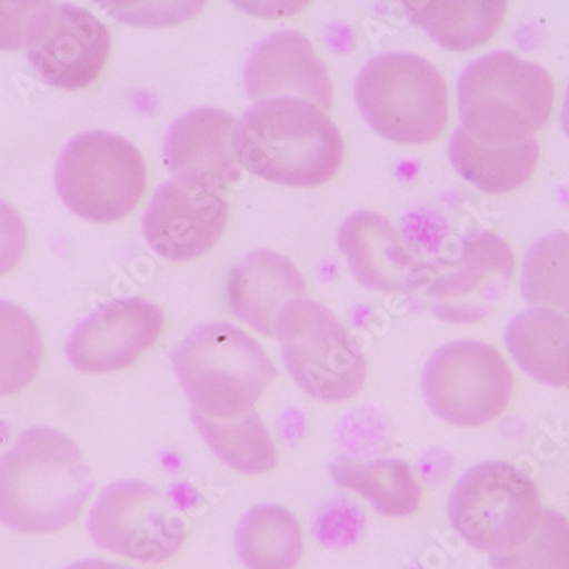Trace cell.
I'll use <instances>...</instances> for the list:
<instances>
[{
	"instance_id": "obj_1",
	"label": "cell",
	"mask_w": 569,
	"mask_h": 569,
	"mask_svg": "<svg viewBox=\"0 0 569 569\" xmlns=\"http://www.w3.org/2000/svg\"><path fill=\"white\" fill-rule=\"evenodd\" d=\"M92 488L72 438L30 428L0 457V522L22 533L59 532L79 519Z\"/></svg>"
},
{
	"instance_id": "obj_2",
	"label": "cell",
	"mask_w": 569,
	"mask_h": 569,
	"mask_svg": "<svg viewBox=\"0 0 569 569\" xmlns=\"http://www.w3.org/2000/svg\"><path fill=\"white\" fill-rule=\"evenodd\" d=\"M232 146L251 174L290 188L328 183L345 158L340 128L321 108L297 98L256 102L236 124Z\"/></svg>"
},
{
	"instance_id": "obj_3",
	"label": "cell",
	"mask_w": 569,
	"mask_h": 569,
	"mask_svg": "<svg viewBox=\"0 0 569 569\" xmlns=\"http://www.w3.org/2000/svg\"><path fill=\"white\" fill-rule=\"evenodd\" d=\"M457 102L460 127L472 139L513 146L533 139L551 117L555 81L539 63L491 51L460 73Z\"/></svg>"
},
{
	"instance_id": "obj_4",
	"label": "cell",
	"mask_w": 569,
	"mask_h": 569,
	"mask_svg": "<svg viewBox=\"0 0 569 569\" xmlns=\"http://www.w3.org/2000/svg\"><path fill=\"white\" fill-rule=\"evenodd\" d=\"M172 366L191 409L217 420L254 409L278 379L264 348L230 322L198 326L172 351Z\"/></svg>"
},
{
	"instance_id": "obj_5",
	"label": "cell",
	"mask_w": 569,
	"mask_h": 569,
	"mask_svg": "<svg viewBox=\"0 0 569 569\" xmlns=\"http://www.w3.org/2000/svg\"><path fill=\"white\" fill-rule=\"evenodd\" d=\"M367 123L399 146H425L446 130L449 92L442 73L423 57L387 51L370 60L355 82Z\"/></svg>"
},
{
	"instance_id": "obj_6",
	"label": "cell",
	"mask_w": 569,
	"mask_h": 569,
	"mask_svg": "<svg viewBox=\"0 0 569 569\" xmlns=\"http://www.w3.org/2000/svg\"><path fill=\"white\" fill-rule=\"evenodd\" d=\"M281 358L297 386L328 405L350 401L367 379L366 355L328 307L300 297L281 310L274 328Z\"/></svg>"
},
{
	"instance_id": "obj_7",
	"label": "cell",
	"mask_w": 569,
	"mask_h": 569,
	"mask_svg": "<svg viewBox=\"0 0 569 569\" xmlns=\"http://www.w3.org/2000/svg\"><path fill=\"white\" fill-rule=\"evenodd\" d=\"M539 489L529 476L501 460L463 472L449 498L453 530L478 551L519 548L542 519Z\"/></svg>"
},
{
	"instance_id": "obj_8",
	"label": "cell",
	"mask_w": 569,
	"mask_h": 569,
	"mask_svg": "<svg viewBox=\"0 0 569 569\" xmlns=\"http://www.w3.org/2000/svg\"><path fill=\"white\" fill-rule=\"evenodd\" d=\"M57 190L70 212L96 223L124 219L147 188L142 153L123 137L88 132L67 143L57 164Z\"/></svg>"
},
{
	"instance_id": "obj_9",
	"label": "cell",
	"mask_w": 569,
	"mask_h": 569,
	"mask_svg": "<svg viewBox=\"0 0 569 569\" xmlns=\"http://www.w3.org/2000/svg\"><path fill=\"white\" fill-rule=\"evenodd\" d=\"M421 387L435 417L453 427H482L510 405L513 373L497 348L453 341L431 355Z\"/></svg>"
},
{
	"instance_id": "obj_10",
	"label": "cell",
	"mask_w": 569,
	"mask_h": 569,
	"mask_svg": "<svg viewBox=\"0 0 569 569\" xmlns=\"http://www.w3.org/2000/svg\"><path fill=\"white\" fill-rule=\"evenodd\" d=\"M88 530L98 548L146 565L174 558L188 536L176 505L137 479L102 489L89 513Z\"/></svg>"
},
{
	"instance_id": "obj_11",
	"label": "cell",
	"mask_w": 569,
	"mask_h": 569,
	"mask_svg": "<svg viewBox=\"0 0 569 569\" xmlns=\"http://www.w3.org/2000/svg\"><path fill=\"white\" fill-rule=\"evenodd\" d=\"M41 81L66 91L94 84L110 59L111 34L94 14L72 4H48L26 44Z\"/></svg>"
},
{
	"instance_id": "obj_12",
	"label": "cell",
	"mask_w": 569,
	"mask_h": 569,
	"mask_svg": "<svg viewBox=\"0 0 569 569\" xmlns=\"http://www.w3.org/2000/svg\"><path fill=\"white\" fill-rule=\"evenodd\" d=\"M227 222L226 191L171 179L156 190L147 207L143 236L162 260L187 263L219 242Z\"/></svg>"
},
{
	"instance_id": "obj_13",
	"label": "cell",
	"mask_w": 569,
	"mask_h": 569,
	"mask_svg": "<svg viewBox=\"0 0 569 569\" xmlns=\"http://www.w3.org/2000/svg\"><path fill=\"white\" fill-rule=\"evenodd\" d=\"M161 307L143 299L104 303L73 329L67 360L82 373H111L132 367L164 331Z\"/></svg>"
},
{
	"instance_id": "obj_14",
	"label": "cell",
	"mask_w": 569,
	"mask_h": 569,
	"mask_svg": "<svg viewBox=\"0 0 569 569\" xmlns=\"http://www.w3.org/2000/svg\"><path fill=\"white\" fill-rule=\"evenodd\" d=\"M513 271V251L500 236H469L459 260L430 284L435 315L452 325L481 321L500 302Z\"/></svg>"
},
{
	"instance_id": "obj_15",
	"label": "cell",
	"mask_w": 569,
	"mask_h": 569,
	"mask_svg": "<svg viewBox=\"0 0 569 569\" xmlns=\"http://www.w3.org/2000/svg\"><path fill=\"white\" fill-rule=\"evenodd\" d=\"M234 117L217 108H197L179 117L164 140V162L176 181L226 191L241 179L232 136Z\"/></svg>"
},
{
	"instance_id": "obj_16",
	"label": "cell",
	"mask_w": 569,
	"mask_h": 569,
	"mask_svg": "<svg viewBox=\"0 0 569 569\" xmlns=\"http://www.w3.org/2000/svg\"><path fill=\"white\" fill-rule=\"evenodd\" d=\"M244 86L256 102L297 98L312 102L322 111L332 107L328 69L299 31H278L256 44L246 60Z\"/></svg>"
},
{
	"instance_id": "obj_17",
	"label": "cell",
	"mask_w": 569,
	"mask_h": 569,
	"mask_svg": "<svg viewBox=\"0 0 569 569\" xmlns=\"http://www.w3.org/2000/svg\"><path fill=\"white\" fill-rule=\"evenodd\" d=\"M338 248L347 258L351 274L366 289L406 292L421 283L420 264L402 244L395 226L379 213H351L341 226Z\"/></svg>"
},
{
	"instance_id": "obj_18",
	"label": "cell",
	"mask_w": 569,
	"mask_h": 569,
	"mask_svg": "<svg viewBox=\"0 0 569 569\" xmlns=\"http://www.w3.org/2000/svg\"><path fill=\"white\" fill-rule=\"evenodd\" d=\"M307 284L296 264L268 249L251 252L230 273L227 299L242 322L274 338L281 310L290 300L306 297Z\"/></svg>"
},
{
	"instance_id": "obj_19",
	"label": "cell",
	"mask_w": 569,
	"mask_h": 569,
	"mask_svg": "<svg viewBox=\"0 0 569 569\" xmlns=\"http://www.w3.org/2000/svg\"><path fill=\"white\" fill-rule=\"evenodd\" d=\"M505 343L517 366L537 382L569 386V319L546 307H530L508 322Z\"/></svg>"
},
{
	"instance_id": "obj_20",
	"label": "cell",
	"mask_w": 569,
	"mask_h": 569,
	"mask_svg": "<svg viewBox=\"0 0 569 569\" xmlns=\"http://www.w3.org/2000/svg\"><path fill=\"white\" fill-rule=\"evenodd\" d=\"M539 142L489 146L472 139L462 127L450 137L449 156L456 171L479 190L505 194L522 187L539 164Z\"/></svg>"
},
{
	"instance_id": "obj_21",
	"label": "cell",
	"mask_w": 569,
	"mask_h": 569,
	"mask_svg": "<svg viewBox=\"0 0 569 569\" xmlns=\"http://www.w3.org/2000/svg\"><path fill=\"white\" fill-rule=\"evenodd\" d=\"M331 476L340 488L366 498L380 515L391 519H405L417 513L423 498L411 466L392 457L370 462L336 460Z\"/></svg>"
},
{
	"instance_id": "obj_22",
	"label": "cell",
	"mask_w": 569,
	"mask_h": 569,
	"mask_svg": "<svg viewBox=\"0 0 569 569\" xmlns=\"http://www.w3.org/2000/svg\"><path fill=\"white\" fill-rule=\"evenodd\" d=\"M236 548L248 569H296L303 555L302 529L287 508L258 505L242 517Z\"/></svg>"
},
{
	"instance_id": "obj_23",
	"label": "cell",
	"mask_w": 569,
	"mask_h": 569,
	"mask_svg": "<svg viewBox=\"0 0 569 569\" xmlns=\"http://www.w3.org/2000/svg\"><path fill=\"white\" fill-rule=\"evenodd\" d=\"M507 2H405L412 24L450 51H469L500 30Z\"/></svg>"
},
{
	"instance_id": "obj_24",
	"label": "cell",
	"mask_w": 569,
	"mask_h": 569,
	"mask_svg": "<svg viewBox=\"0 0 569 569\" xmlns=\"http://www.w3.org/2000/svg\"><path fill=\"white\" fill-rule=\"evenodd\" d=\"M190 417L204 443L230 469L256 476L277 468V447L256 409L229 420L204 417L194 409Z\"/></svg>"
},
{
	"instance_id": "obj_25",
	"label": "cell",
	"mask_w": 569,
	"mask_h": 569,
	"mask_svg": "<svg viewBox=\"0 0 569 569\" xmlns=\"http://www.w3.org/2000/svg\"><path fill=\"white\" fill-rule=\"evenodd\" d=\"M43 360V338L24 309L0 300V398L30 386Z\"/></svg>"
},
{
	"instance_id": "obj_26",
	"label": "cell",
	"mask_w": 569,
	"mask_h": 569,
	"mask_svg": "<svg viewBox=\"0 0 569 569\" xmlns=\"http://www.w3.org/2000/svg\"><path fill=\"white\" fill-rule=\"evenodd\" d=\"M522 297L530 306L559 310L569 319V232H552L529 249Z\"/></svg>"
},
{
	"instance_id": "obj_27",
	"label": "cell",
	"mask_w": 569,
	"mask_h": 569,
	"mask_svg": "<svg viewBox=\"0 0 569 569\" xmlns=\"http://www.w3.org/2000/svg\"><path fill=\"white\" fill-rule=\"evenodd\" d=\"M495 569H569V520L545 510L536 532L519 548L491 555Z\"/></svg>"
},
{
	"instance_id": "obj_28",
	"label": "cell",
	"mask_w": 569,
	"mask_h": 569,
	"mask_svg": "<svg viewBox=\"0 0 569 569\" xmlns=\"http://www.w3.org/2000/svg\"><path fill=\"white\" fill-rule=\"evenodd\" d=\"M50 2H0V50L26 48L34 22Z\"/></svg>"
},
{
	"instance_id": "obj_29",
	"label": "cell",
	"mask_w": 569,
	"mask_h": 569,
	"mask_svg": "<svg viewBox=\"0 0 569 569\" xmlns=\"http://www.w3.org/2000/svg\"><path fill=\"white\" fill-rule=\"evenodd\" d=\"M24 249V222L11 204L0 200V277L21 263Z\"/></svg>"
},
{
	"instance_id": "obj_30",
	"label": "cell",
	"mask_w": 569,
	"mask_h": 569,
	"mask_svg": "<svg viewBox=\"0 0 569 569\" xmlns=\"http://www.w3.org/2000/svg\"><path fill=\"white\" fill-rule=\"evenodd\" d=\"M67 569H136L132 566L118 565V562L107 561V559H84V561L73 562Z\"/></svg>"
},
{
	"instance_id": "obj_31",
	"label": "cell",
	"mask_w": 569,
	"mask_h": 569,
	"mask_svg": "<svg viewBox=\"0 0 569 569\" xmlns=\"http://www.w3.org/2000/svg\"><path fill=\"white\" fill-rule=\"evenodd\" d=\"M562 127H565L566 136L569 137V86L565 96V104H562Z\"/></svg>"
}]
</instances>
